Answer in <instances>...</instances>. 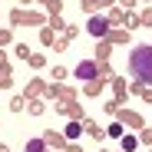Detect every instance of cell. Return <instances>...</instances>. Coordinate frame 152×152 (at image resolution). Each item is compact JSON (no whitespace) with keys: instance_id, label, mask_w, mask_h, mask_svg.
Listing matches in <instances>:
<instances>
[{"instance_id":"cell-1","label":"cell","mask_w":152,"mask_h":152,"mask_svg":"<svg viewBox=\"0 0 152 152\" xmlns=\"http://www.w3.org/2000/svg\"><path fill=\"white\" fill-rule=\"evenodd\" d=\"M129 73L139 83H152V46H136L129 53Z\"/></svg>"},{"instance_id":"cell-2","label":"cell","mask_w":152,"mask_h":152,"mask_svg":"<svg viewBox=\"0 0 152 152\" xmlns=\"http://www.w3.org/2000/svg\"><path fill=\"white\" fill-rule=\"evenodd\" d=\"M106 30H109L106 17H93V20H89V33H93V37H106Z\"/></svg>"},{"instance_id":"cell-3","label":"cell","mask_w":152,"mask_h":152,"mask_svg":"<svg viewBox=\"0 0 152 152\" xmlns=\"http://www.w3.org/2000/svg\"><path fill=\"white\" fill-rule=\"evenodd\" d=\"M76 76H80V80H93V76H96V63L93 60H83L80 66H76Z\"/></svg>"},{"instance_id":"cell-4","label":"cell","mask_w":152,"mask_h":152,"mask_svg":"<svg viewBox=\"0 0 152 152\" xmlns=\"http://www.w3.org/2000/svg\"><path fill=\"white\" fill-rule=\"evenodd\" d=\"M80 132H83V126H80V122H69V126H66V136H69V139H76Z\"/></svg>"},{"instance_id":"cell-5","label":"cell","mask_w":152,"mask_h":152,"mask_svg":"<svg viewBox=\"0 0 152 152\" xmlns=\"http://www.w3.org/2000/svg\"><path fill=\"white\" fill-rule=\"evenodd\" d=\"M27 152H43V139H30L27 142Z\"/></svg>"},{"instance_id":"cell-6","label":"cell","mask_w":152,"mask_h":152,"mask_svg":"<svg viewBox=\"0 0 152 152\" xmlns=\"http://www.w3.org/2000/svg\"><path fill=\"white\" fill-rule=\"evenodd\" d=\"M136 145H139V142H136V136H126V139H122V149H126V152H132Z\"/></svg>"}]
</instances>
